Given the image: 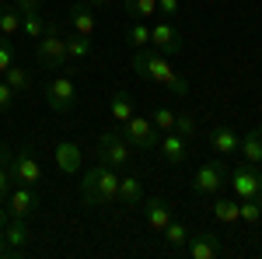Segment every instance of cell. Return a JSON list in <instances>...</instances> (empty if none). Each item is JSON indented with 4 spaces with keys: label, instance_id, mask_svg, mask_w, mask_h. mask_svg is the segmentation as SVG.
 Returning <instances> with one entry per match:
<instances>
[{
    "label": "cell",
    "instance_id": "16",
    "mask_svg": "<svg viewBox=\"0 0 262 259\" xmlns=\"http://www.w3.org/2000/svg\"><path fill=\"white\" fill-rule=\"evenodd\" d=\"M158 147H161V154H164L168 165H182V161L189 158V140L179 137L175 130H171V133H164V140L158 144Z\"/></svg>",
    "mask_w": 262,
    "mask_h": 259
},
{
    "label": "cell",
    "instance_id": "27",
    "mask_svg": "<svg viewBox=\"0 0 262 259\" xmlns=\"http://www.w3.org/2000/svg\"><path fill=\"white\" fill-rule=\"evenodd\" d=\"M126 14L133 21H147L150 14H158V0H126Z\"/></svg>",
    "mask_w": 262,
    "mask_h": 259
},
{
    "label": "cell",
    "instance_id": "6",
    "mask_svg": "<svg viewBox=\"0 0 262 259\" xmlns=\"http://www.w3.org/2000/svg\"><path fill=\"white\" fill-rule=\"evenodd\" d=\"M119 130H122V137L129 140V147H137V151H154V147L161 144V130H158L150 119L137 116V112L122 123Z\"/></svg>",
    "mask_w": 262,
    "mask_h": 259
},
{
    "label": "cell",
    "instance_id": "9",
    "mask_svg": "<svg viewBox=\"0 0 262 259\" xmlns=\"http://www.w3.org/2000/svg\"><path fill=\"white\" fill-rule=\"evenodd\" d=\"M224 179H227V168H224V161H221V158L206 161L200 172L192 175V193H196V196H213L217 189H224Z\"/></svg>",
    "mask_w": 262,
    "mask_h": 259
},
{
    "label": "cell",
    "instance_id": "29",
    "mask_svg": "<svg viewBox=\"0 0 262 259\" xmlns=\"http://www.w3.org/2000/svg\"><path fill=\"white\" fill-rule=\"evenodd\" d=\"M213 217L221 224H238V196L234 200H217L213 203Z\"/></svg>",
    "mask_w": 262,
    "mask_h": 259
},
{
    "label": "cell",
    "instance_id": "32",
    "mask_svg": "<svg viewBox=\"0 0 262 259\" xmlns=\"http://www.w3.org/2000/svg\"><path fill=\"white\" fill-rule=\"evenodd\" d=\"M175 133H179V137H185L189 144H192V137H196V119H192L189 112L175 116Z\"/></svg>",
    "mask_w": 262,
    "mask_h": 259
},
{
    "label": "cell",
    "instance_id": "25",
    "mask_svg": "<svg viewBox=\"0 0 262 259\" xmlns=\"http://www.w3.org/2000/svg\"><path fill=\"white\" fill-rule=\"evenodd\" d=\"M108 112H112V123H126L129 116H133V98L126 95V91H116L112 95V102H108Z\"/></svg>",
    "mask_w": 262,
    "mask_h": 259
},
{
    "label": "cell",
    "instance_id": "5",
    "mask_svg": "<svg viewBox=\"0 0 262 259\" xmlns=\"http://www.w3.org/2000/svg\"><path fill=\"white\" fill-rule=\"evenodd\" d=\"M227 182H231V193L238 200H262V172L259 165H238L227 172Z\"/></svg>",
    "mask_w": 262,
    "mask_h": 259
},
{
    "label": "cell",
    "instance_id": "26",
    "mask_svg": "<svg viewBox=\"0 0 262 259\" xmlns=\"http://www.w3.org/2000/svg\"><path fill=\"white\" fill-rule=\"evenodd\" d=\"M46 25H49V21L42 18V11H28V14H21V35H28V39H42Z\"/></svg>",
    "mask_w": 262,
    "mask_h": 259
},
{
    "label": "cell",
    "instance_id": "20",
    "mask_svg": "<svg viewBox=\"0 0 262 259\" xmlns=\"http://www.w3.org/2000/svg\"><path fill=\"white\" fill-rule=\"evenodd\" d=\"M0 35H4V39L21 35V11L14 4H0Z\"/></svg>",
    "mask_w": 262,
    "mask_h": 259
},
{
    "label": "cell",
    "instance_id": "3",
    "mask_svg": "<svg viewBox=\"0 0 262 259\" xmlns=\"http://www.w3.org/2000/svg\"><path fill=\"white\" fill-rule=\"evenodd\" d=\"M35 60L42 67H70V60H67V35H63V28L56 21H49L42 39H35Z\"/></svg>",
    "mask_w": 262,
    "mask_h": 259
},
{
    "label": "cell",
    "instance_id": "35",
    "mask_svg": "<svg viewBox=\"0 0 262 259\" xmlns=\"http://www.w3.org/2000/svg\"><path fill=\"white\" fill-rule=\"evenodd\" d=\"M11 189H14V175H11V168H0V203H7Z\"/></svg>",
    "mask_w": 262,
    "mask_h": 259
},
{
    "label": "cell",
    "instance_id": "37",
    "mask_svg": "<svg viewBox=\"0 0 262 259\" xmlns=\"http://www.w3.org/2000/svg\"><path fill=\"white\" fill-rule=\"evenodd\" d=\"M14 7L21 14H28V11H42V0H14Z\"/></svg>",
    "mask_w": 262,
    "mask_h": 259
},
{
    "label": "cell",
    "instance_id": "23",
    "mask_svg": "<svg viewBox=\"0 0 262 259\" xmlns=\"http://www.w3.org/2000/svg\"><path fill=\"white\" fill-rule=\"evenodd\" d=\"M91 56V35H67V60L70 63H84Z\"/></svg>",
    "mask_w": 262,
    "mask_h": 259
},
{
    "label": "cell",
    "instance_id": "19",
    "mask_svg": "<svg viewBox=\"0 0 262 259\" xmlns=\"http://www.w3.org/2000/svg\"><path fill=\"white\" fill-rule=\"evenodd\" d=\"M238 154H242L248 165H262V123H259V126H252V130L242 137Z\"/></svg>",
    "mask_w": 262,
    "mask_h": 259
},
{
    "label": "cell",
    "instance_id": "11",
    "mask_svg": "<svg viewBox=\"0 0 262 259\" xmlns=\"http://www.w3.org/2000/svg\"><path fill=\"white\" fill-rule=\"evenodd\" d=\"M150 46L161 53V56H179L182 53V35L175 25H168V21H158V25H150Z\"/></svg>",
    "mask_w": 262,
    "mask_h": 259
},
{
    "label": "cell",
    "instance_id": "36",
    "mask_svg": "<svg viewBox=\"0 0 262 259\" xmlns=\"http://www.w3.org/2000/svg\"><path fill=\"white\" fill-rule=\"evenodd\" d=\"M179 11V0H158V14H164V18H175Z\"/></svg>",
    "mask_w": 262,
    "mask_h": 259
},
{
    "label": "cell",
    "instance_id": "30",
    "mask_svg": "<svg viewBox=\"0 0 262 259\" xmlns=\"http://www.w3.org/2000/svg\"><path fill=\"white\" fill-rule=\"evenodd\" d=\"M126 42H129L133 49H147V46H150V25H143V21H133V28H129Z\"/></svg>",
    "mask_w": 262,
    "mask_h": 259
},
{
    "label": "cell",
    "instance_id": "24",
    "mask_svg": "<svg viewBox=\"0 0 262 259\" xmlns=\"http://www.w3.org/2000/svg\"><path fill=\"white\" fill-rule=\"evenodd\" d=\"M4 81L14 88V95H28V88H32V77H28V70H25L21 63H11V67L4 70Z\"/></svg>",
    "mask_w": 262,
    "mask_h": 259
},
{
    "label": "cell",
    "instance_id": "28",
    "mask_svg": "<svg viewBox=\"0 0 262 259\" xmlns=\"http://www.w3.org/2000/svg\"><path fill=\"white\" fill-rule=\"evenodd\" d=\"M238 221L255 228L262 221V200H238Z\"/></svg>",
    "mask_w": 262,
    "mask_h": 259
},
{
    "label": "cell",
    "instance_id": "12",
    "mask_svg": "<svg viewBox=\"0 0 262 259\" xmlns=\"http://www.w3.org/2000/svg\"><path fill=\"white\" fill-rule=\"evenodd\" d=\"M206 140H210V151H213L217 158H231V154H238V144H242V133L221 123V126H213V130L206 133Z\"/></svg>",
    "mask_w": 262,
    "mask_h": 259
},
{
    "label": "cell",
    "instance_id": "13",
    "mask_svg": "<svg viewBox=\"0 0 262 259\" xmlns=\"http://www.w3.org/2000/svg\"><path fill=\"white\" fill-rule=\"evenodd\" d=\"M35 210H39V196H35L32 186H18V189H11V196H7V214H11V217L28 221Z\"/></svg>",
    "mask_w": 262,
    "mask_h": 259
},
{
    "label": "cell",
    "instance_id": "1",
    "mask_svg": "<svg viewBox=\"0 0 262 259\" xmlns=\"http://www.w3.org/2000/svg\"><path fill=\"white\" fill-rule=\"evenodd\" d=\"M133 74H137L140 81H154V84L168 88L171 95H189L185 77L175 74V67H168V56H161V53L137 49V53H133Z\"/></svg>",
    "mask_w": 262,
    "mask_h": 259
},
{
    "label": "cell",
    "instance_id": "31",
    "mask_svg": "<svg viewBox=\"0 0 262 259\" xmlns=\"http://www.w3.org/2000/svg\"><path fill=\"white\" fill-rule=\"evenodd\" d=\"M150 123H154L161 133H171V130H175V112H171V109H164V105H158V109L150 112Z\"/></svg>",
    "mask_w": 262,
    "mask_h": 259
},
{
    "label": "cell",
    "instance_id": "17",
    "mask_svg": "<svg viewBox=\"0 0 262 259\" xmlns=\"http://www.w3.org/2000/svg\"><path fill=\"white\" fill-rule=\"evenodd\" d=\"M70 28L77 32V35H95V28H98V21H95V7H88V4H74L70 7Z\"/></svg>",
    "mask_w": 262,
    "mask_h": 259
},
{
    "label": "cell",
    "instance_id": "2",
    "mask_svg": "<svg viewBox=\"0 0 262 259\" xmlns=\"http://www.w3.org/2000/svg\"><path fill=\"white\" fill-rule=\"evenodd\" d=\"M119 196V175H116V168H108V165H95V168H88L81 179V200L88 207H108V203H116Z\"/></svg>",
    "mask_w": 262,
    "mask_h": 259
},
{
    "label": "cell",
    "instance_id": "15",
    "mask_svg": "<svg viewBox=\"0 0 262 259\" xmlns=\"http://www.w3.org/2000/svg\"><path fill=\"white\" fill-rule=\"evenodd\" d=\"M143 217H147V228H150L154 235H161L175 214H171V207H168L161 196H150V200H143Z\"/></svg>",
    "mask_w": 262,
    "mask_h": 259
},
{
    "label": "cell",
    "instance_id": "8",
    "mask_svg": "<svg viewBox=\"0 0 262 259\" xmlns=\"http://www.w3.org/2000/svg\"><path fill=\"white\" fill-rule=\"evenodd\" d=\"M11 175H14L18 186H32V189L42 182V165H39V158L32 154V147L14 151V158H11Z\"/></svg>",
    "mask_w": 262,
    "mask_h": 259
},
{
    "label": "cell",
    "instance_id": "4",
    "mask_svg": "<svg viewBox=\"0 0 262 259\" xmlns=\"http://www.w3.org/2000/svg\"><path fill=\"white\" fill-rule=\"evenodd\" d=\"M95 158L101 165H108V168H126L129 161H133V147H129V140L122 137V130H105L98 137V147H95Z\"/></svg>",
    "mask_w": 262,
    "mask_h": 259
},
{
    "label": "cell",
    "instance_id": "7",
    "mask_svg": "<svg viewBox=\"0 0 262 259\" xmlns=\"http://www.w3.org/2000/svg\"><path fill=\"white\" fill-rule=\"evenodd\" d=\"M46 105L53 109V112H70L74 105H77V81L67 77V74H56V77L46 84Z\"/></svg>",
    "mask_w": 262,
    "mask_h": 259
},
{
    "label": "cell",
    "instance_id": "34",
    "mask_svg": "<svg viewBox=\"0 0 262 259\" xmlns=\"http://www.w3.org/2000/svg\"><path fill=\"white\" fill-rule=\"evenodd\" d=\"M14 98H18V95H14V88H11L7 81L0 77V112H7V109L14 105Z\"/></svg>",
    "mask_w": 262,
    "mask_h": 259
},
{
    "label": "cell",
    "instance_id": "38",
    "mask_svg": "<svg viewBox=\"0 0 262 259\" xmlns=\"http://www.w3.org/2000/svg\"><path fill=\"white\" fill-rule=\"evenodd\" d=\"M11 158H14V151L0 140V168H11Z\"/></svg>",
    "mask_w": 262,
    "mask_h": 259
},
{
    "label": "cell",
    "instance_id": "18",
    "mask_svg": "<svg viewBox=\"0 0 262 259\" xmlns=\"http://www.w3.org/2000/svg\"><path fill=\"white\" fill-rule=\"evenodd\" d=\"M119 207H140L143 203V186L140 175H119V196H116Z\"/></svg>",
    "mask_w": 262,
    "mask_h": 259
},
{
    "label": "cell",
    "instance_id": "22",
    "mask_svg": "<svg viewBox=\"0 0 262 259\" xmlns=\"http://www.w3.org/2000/svg\"><path fill=\"white\" fill-rule=\"evenodd\" d=\"M161 235H164V242H168V249L182 252V249H185V242H189V224H185V221H179V217H171Z\"/></svg>",
    "mask_w": 262,
    "mask_h": 259
},
{
    "label": "cell",
    "instance_id": "10",
    "mask_svg": "<svg viewBox=\"0 0 262 259\" xmlns=\"http://www.w3.org/2000/svg\"><path fill=\"white\" fill-rule=\"evenodd\" d=\"M185 252L192 259H217V256H224V238L217 231H189Z\"/></svg>",
    "mask_w": 262,
    "mask_h": 259
},
{
    "label": "cell",
    "instance_id": "33",
    "mask_svg": "<svg viewBox=\"0 0 262 259\" xmlns=\"http://www.w3.org/2000/svg\"><path fill=\"white\" fill-rule=\"evenodd\" d=\"M11 63H18L14 46H11V39H4V35H0V77H4V70H7Z\"/></svg>",
    "mask_w": 262,
    "mask_h": 259
},
{
    "label": "cell",
    "instance_id": "21",
    "mask_svg": "<svg viewBox=\"0 0 262 259\" xmlns=\"http://www.w3.org/2000/svg\"><path fill=\"white\" fill-rule=\"evenodd\" d=\"M4 238H7L11 249L25 252V245H28V224H25L21 217H11L7 224H4Z\"/></svg>",
    "mask_w": 262,
    "mask_h": 259
},
{
    "label": "cell",
    "instance_id": "40",
    "mask_svg": "<svg viewBox=\"0 0 262 259\" xmlns=\"http://www.w3.org/2000/svg\"><path fill=\"white\" fill-rule=\"evenodd\" d=\"M7 221H11V214H7V207L0 203V231H4V224H7Z\"/></svg>",
    "mask_w": 262,
    "mask_h": 259
},
{
    "label": "cell",
    "instance_id": "14",
    "mask_svg": "<svg viewBox=\"0 0 262 259\" xmlns=\"http://www.w3.org/2000/svg\"><path fill=\"white\" fill-rule=\"evenodd\" d=\"M53 158H56V168H60L63 175H81L84 151L77 147V144H74V140H63V144H56Z\"/></svg>",
    "mask_w": 262,
    "mask_h": 259
},
{
    "label": "cell",
    "instance_id": "39",
    "mask_svg": "<svg viewBox=\"0 0 262 259\" xmlns=\"http://www.w3.org/2000/svg\"><path fill=\"white\" fill-rule=\"evenodd\" d=\"M4 256H11V259H18V256H21V252H18V249H11V245H7V238H4V231H0V259H4Z\"/></svg>",
    "mask_w": 262,
    "mask_h": 259
},
{
    "label": "cell",
    "instance_id": "41",
    "mask_svg": "<svg viewBox=\"0 0 262 259\" xmlns=\"http://www.w3.org/2000/svg\"><path fill=\"white\" fill-rule=\"evenodd\" d=\"M84 4H88V7H105L108 0H84Z\"/></svg>",
    "mask_w": 262,
    "mask_h": 259
}]
</instances>
